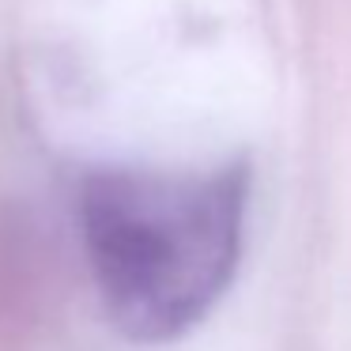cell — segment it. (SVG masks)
Listing matches in <instances>:
<instances>
[{"label": "cell", "mask_w": 351, "mask_h": 351, "mask_svg": "<svg viewBox=\"0 0 351 351\" xmlns=\"http://www.w3.org/2000/svg\"><path fill=\"white\" fill-rule=\"evenodd\" d=\"M245 185V167H110L84 182L87 265L129 340H174L223 298L242 257Z\"/></svg>", "instance_id": "1"}]
</instances>
